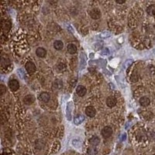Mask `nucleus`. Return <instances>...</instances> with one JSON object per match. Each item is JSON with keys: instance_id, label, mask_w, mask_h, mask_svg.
Segmentation results:
<instances>
[{"instance_id": "1", "label": "nucleus", "mask_w": 155, "mask_h": 155, "mask_svg": "<svg viewBox=\"0 0 155 155\" xmlns=\"http://www.w3.org/2000/svg\"><path fill=\"white\" fill-rule=\"evenodd\" d=\"M113 134V130L110 127H105L102 130V136L105 139H108Z\"/></svg>"}, {"instance_id": "2", "label": "nucleus", "mask_w": 155, "mask_h": 155, "mask_svg": "<svg viewBox=\"0 0 155 155\" xmlns=\"http://www.w3.org/2000/svg\"><path fill=\"white\" fill-rule=\"evenodd\" d=\"M9 87L12 92H16L19 88V81L16 79H11L9 81Z\"/></svg>"}, {"instance_id": "3", "label": "nucleus", "mask_w": 155, "mask_h": 155, "mask_svg": "<svg viewBox=\"0 0 155 155\" xmlns=\"http://www.w3.org/2000/svg\"><path fill=\"white\" fill-rule=\"evenodd\" d=\"M25 68H26V70H27V71L29 73V74H34V73L35 72L36 66L32 61H28L27 62L26 65H25Z\"/></svg>"}, {"instance_id": "4", "label": "nucleus", "mask_w": 155, "mask_h": 155, "mask_svg": "<svg viewBox=\"0 0 155 155\" xmlns=\"http://www.w3.org/2000/svg\"><path fill=\"white\" fill-rule=\"evenodd\" d=\"M90 16L93 19H99L101 17V11L99 9H92V10L89 12Z\"/></svg>"}, {"instance_id": "5", "label": "nucleus", "mask_w": 155, "mask_h": 155, "mask_svg": "<svg viewBox=\"0 0 155 155\" xmlns=\"http://www.w3.org/2000/svg\"><path fill=\"white\" fill-rule=\"evenodd\" d=\"M85 114L89 117H94L96 114V110L93 106H87L85 108Z\"/></svg>"}, {"instance_id": "6", "label": "nucleus", "mask_w": 155, "mask_h": 155, "mask_svg": "<svg viewBox=\"0 0 155 155\" xmlns=\"http://www.w3.org/2000/svg\"><path fill=\"white\" fill-rule=\"evenodd\" d=\"M76 92H77L78 95H79V96L82 97L86 94L87 92V89L85 86H83V85H78L76 88Z\"/></svg>"}, {"instance_id": "7", "label": "nucleus", "mask_w": 155, "mask_h": 155, "mask_svg": "<svg viewBox=\"0 0 155 155\" xmlns=\"http://www.w3.org/2000/svg\"><path fill=\"white\" fill-rule=\"evenodd\" d=\"M34 101H35V97H34L33 95H27V96H25L23 102H24V103L26 105L30 106V105L34 103Z\"/></svg>"}, {"instance_id": "8", "label": "nucleus", "mask_w": 155, "mask_h": 155, "mask_svg": "<svg viewBox=\"0 0 155 155\" xmlns=\"http://www.w3.org/2000/svg\"><path fill=\"white\" fill-rule=\"evenodd\" d=\"M39 99L43 102H48L51 99V96L48 92H42L39 95Z\"/></svg>"}, {"instance_id": "9", "label": "nucleus", "mask_w": 155, "mask_h": 155, "mask_svg": "<svg viewBox=\"0 0 155 155\" xmlns=\"http://www.w3.org/2000/svg\"><path fill=\"white\" fill-rule=\"evenodd\" d=\"M106 105L110 108L114 107L116 105V99L113 96L108 97L107 99H106Z\"/></svg>"}, {"instance_id": "10", "label": "nucleus", "mask_w": 155, "mask_h": 155, "mask_svg": "<svg viewBox=\"0 0 155 155\" xmlns=\"http://www.w3.org/2000/svg\"><path fill=\"white\" fill-rule=\"evenodd\" d=\"M139 102H140V106H149L150 103V99H149V98L147 96L141 97L140 99Z\"/></svg>"}, {"instance_id": "11", "label": "nucleus", "mask_w": 155, "mask_h": 155, "mask_svg": "<svg viewBox=\"0 0 155 155\" xmlns=\"http://www.w3.org/2000/svg\"><path fill=\"white\" fill-rule=\"evenodd\" d=\"M36 54L39 58H44L47 54V51L44 48H38L36 50Z\"/></svg>"}, {"instance_id": "12", "label": "nucleus", "mask_w": 155, "mask_h": 155, "mask_svg": "<svg viewBox=\"0 0 155 155\" xmlns=\"http://www.w3.org/2000/svg\"><path fill=\"white\" fill-rule=\"evenodd\" d=\"M89 143L92 146L95 147L99 144V143H100V139L97 136H94V137H91L89 139Z\"/></svg>"}, {"instance_id": "13", "label": "nucleus", "mask_w": 155, "mask_h": 155, "mask_svg": "<svg viewBox=\"0 0 155 155\" xmlns=\"http://www.w3.org/2000/svg\"><path fill=\"white\" fill-rule=\"evenodd\" d=\"M67 51L71 54H74L77 52V47L74 44H69L67 46Z\"/></svg>"}, {"instance_id": "14", "label": "nucleus", "mask_w": 155, "mask_h": 155, "mask_svg": "<svg viewBox=\"0 0 155 155\" xmlns=\"http://www.w3.org/2000/svg\"><path fill=\"white\" fill-rule=\"evenodd\" d=\"M53 87L55 89H61L63 88V82L60 79H56L53 82Z\"/></svg>"}, {"instance_id": "15", "label": "nucleus", "mask_w": 155, "mask_h": 155, "mask_svg": "<svg viewBox=\"0 0 155 155\" xmlns=\"http://www.w3.org/2000/svg\"><path fill=\"white\" fill-rule=\"evenodd\" d=\"M54 49H56L57 51H61V50L63 49L64 48L63 42L61 41H54Z\"/></svg>"}, {"instance_id": "16", "label": "nucleus", "mask_w": 155, "mask_h": 155, "mask_svg": "<svg viewBox=\"0 0 155 155\" xmlns=\"http://www.w3.org/2000/svg\"><path fill=\"white\" fill-rule=\"evenodd\" d=\"M147 12L150 16H154L155 15V5H150L147 8Z\"/></svg>"}, {"instance_id": "17", "label": "nucleus", "mask_w": 155, "mask_h": 155, "mask_svg": "<svg viewBox=\"0 0 155 155\" xmlns=\"http://www.w3.org/2000/svg\"><path fill=\"white\" fill-rule=\"evenodd\" d=\"M83 120H84V116H81V115H78V116H77L74 118V122L76 125H79V124H81V123Z\"/></svg>"}, {"instance_id": "18", "label": "nucleus", "mask_w": 155, "mask_h": 155, "mask_svg": "<svg viewBox=\"0 0 155 155\" xmlns=\"http://www.w3.org/2000/svg\"><path fill=\"white\" fill-rule=\"evenodd\" d=\"M98 153V150L95 147H89L88 149V153L89 155H96V153Z\"/></svg>"}, {"instance_id": "19", "label": "nucleus", "mask_w": 155, "mask_h": 155, "mask_svg": "<svg viewBox=\"0 0 155 155\" xmlns=\"http://www.w3.org/2000/svg\"><path fill=\"white\" fill-rule=\"evenodd\" d=\"M5 91H6V89H5V87L3 85H0V93H1V95H3L4 93L5 92Z\"/></svg>"}, {"instance_id": "20", "label": "nucleus", "mask_w": 155, "mask_h": 155, "mask_svg": "<svg viewBox=\"0 0 155 155\" xmlns=\"http://www.w3.org/2000/svg\"><path fill=\"white\" fill-rule=\"evenodd\" d=\"M116 3H118V4H124V3H125L126 1L125 0H122V1H120V0H116Z\"/></svg>"}, {"instance_id": "21", "label": "nucleus", "mask_w": 155, "mask_h": 155, "mask_svg": "<svg viewBox=\"0 0 155 155\" xmlns=\"http://www.w3.org/2000/svg\"><path fill=\"white\" fill-rule=\"evenodd\" d=\"M151 137L155 140V133H153V134H151Z\"/></svg>"}, {"instance_id": "22", "label": "nucleus", "mask_w": 155, "mask_h": 155, "mask_svg": "<svg viewBox=\"0 0 155 155\" xmlns=\"http://www.w3.org/2000/svg\"><path fill=\"white\" fill-rule=\"evenodd\" d=\"M153 155H155V154H153Z\"/></svg>"}]
</instances>
